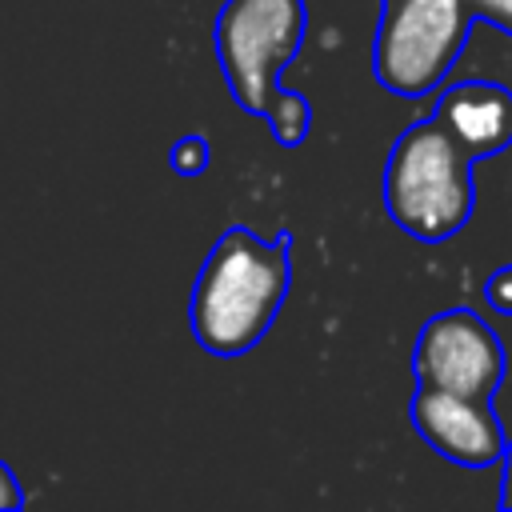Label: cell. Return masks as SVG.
<instances>
[{
	"instance_id": "cell-12",
	"label": "cell",
	"mask_w": 512,
	"mask_h": 512,
	"mask_svg": "<svg viewBox=\"0 0 512 512\" xmlns=\"http://www.w3.org/2000/svg\"><path fill=\"white\" fill-rule=\"evenodd\" d=\"M472 12H480V16H488V20H496V24H504L508 32H512V0H464Z\"/></svg>"
},
{
	"instance_id": "cell-3",
	"label": "cell",
	"mask_w": 512,
	"mask_h": 512,
	"mask_svg": "<svg viewBox=\"0 0 512 512\" xmlns=\"http://www.w3.org/2000/svg\"><path fill=\"white\" fill-rule=\"evenodd\" d=\"M472 8L464 0H384L376 76L396 96H424L464 48Z\"/></svg>"
},
{
	"instance_id": "cell-9",
	"label": "cell",
	"mask_w": 512,
	"mask_h": 512,
	"mask_svg": "<svg viewBox=\"0 0 512 512\" xmlns=\"http://www.w3.org/2000/svg\"><path fill=\"white\" fill-rule=\"evenodd\" d=\"M204 164H208V144H204L200 136H184V140L172 148V168H176V172L196 176V172H204Z\"/></svg>"
},
{
	"instance_id": "cell-2",
	"label": "cell",
	"mask_w": 512,
	"mask_h": 512,
	"mask_svg": "<svg viewBox=\"0 0 512 512\" xmlns=\"http://www.w3.org/2000/svg\"><path fill=\"white\" fill-rule=\"evenodd\" d=\"M384 204L420 240L460 232L472 212V152L440 120L408 128L384 172Z\"/></svg>"
},
{
	"instance_id": "cell-13",
	"label": "cell",
	"mask_w": 512,
	"mask_h": 512,
	"mask_svg": "<svg viewBox=\"0 0 512 512\" xmlns=\"http://www.w3.org/2000/svg\"><path fill=\"white\" fill-rule=\"evenodd\" d=\"M504 504H512V448H508V464H504Z\"/></svg>"
},
{
	"instance_id": "cell-7",
	"label": "cell",
	"mask_w": 512,
	"mask_h": 512,
	"mask_svg": "<svg viewBox=\"0 0 512 512\" xmlns=\"http://www.w3.org/2000/svg\"><path fill=\"white\" fill-rule=\"evenodd\" d=\"M436 120L472 152L488 156L512 140V92L484 80H464L444 92Z\"/></svg>"
},
{
	"instance_id": "cell-4",
	"label": "cell",
	"mask_w": 512,
	"mask_h": 512,
	"mask_svg": "<svg viewBox=\"0 0 512 512\" xmlns=\"http://www.w3.org/2000/svg\"><path fill=\"white\" fill-rule=\"evenodd\" d=\"M304 40V0H228L216 20L220 68L236 100L264 112L280 68Z\"/></svg>"
},
{
	"instance_id": "cell-1",
	"label": "cell",
	"mask_w": 512,
	"mask_h": 512,
	"mask_svg": "<svg viewBox=\"0 0 512 512\" xmlns=\"http://www.w3.org/2000/svg\"><path fill=\"white\" fill-rule=\"evenodd\" d=\"M288 240H260L244 228L224 232L192 288V332L212 356L248 352L288 296Z\"/></svg>"
},
{
	"instance_id": "cell-10",
	"label": "cell",
	"mask_w": 512,
	"mask_h": 512,
	"mask_svg": "<svg viewBox=\"0 0 512 512\" xmlns=\"http://www.w3.org/2000/svg\"><path fill=\"white\" fill-rule=\"evenodd\" d=\"M488 304L496 308V312H504V316H512V268H500L492 280H488Z\"/></svg>"
},
{
	"instance_id": "cell-11",
	"label": "cell",
	"mask_w": 512,
	"mask_h": 512,
	"mask_svg": "<svg viewBox=\"0 0 512 512\" xmlns=\"http://www.w3.org/2000/svg\"><path fill=\"white\" fill-rule=\"evenodd\" d=\"M0 508H24V488L4 460H0Z\"/></svg>"
},
{
	"instance_id": "cell-6",
	"label": "cell",
	"mask_w": 512,
	"mask_h": 512,
	"mask_svg": "<svg viewBox=\"0 0 512 512\" xmlns=\"http://www.w3.org/2000/svg\"><path fill=\"white\" fill-rule=\"evenodd\" d=\"M412 424L440 456L456 464L484 468L504 456V428L488 408V400L480 396L420 388L412 400Z\"/></svg>"
},
{
	"instance_id": "cell-5",
	"label": "cell",
	"mask_w": 512,
	"mask_h": 512,
	"mask_svg": "<svg viewBox=\"0 0 512 512\" xmlns=\"http://www.w3.org/2000/svg\"><path fill=\"white\" fill-rule=\"evenodd\" d=\"M412 368L420 388H444L488 400L504 376V348L476 312L452 308L424 324Z\"/></svg>"
},
{
	"instance_id": "cell-8",
	"label": "cell",
	"mask_w": 512,
	"mask_h": 512,
	"mask_svg": "<svg viewBox=\"0 0 512 512\" xmlns=\"http://www.w3.org/2000/svg\"><path fill=\"white\" fill-rule=\"evenodd\" d=\"M264 112H268L280 144H296L304 136V128H308V104H304L300 92H272Z\"/></svg>"
}]
</instances>
